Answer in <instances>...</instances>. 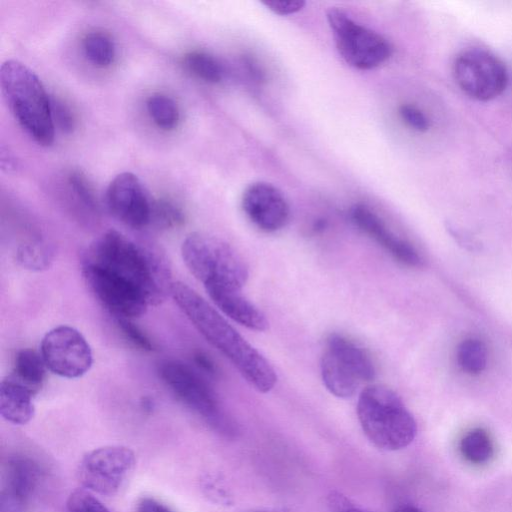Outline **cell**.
I'll return each instance as SVG.
<instances>
[{
    "label": "cell",
    "mask_w": 512,
    "mask_h": 512,
    "mask_svg": "<svg viewBox=\"0 0 512 512\" xmlns=\"http://www.w3.org/2000/svg\"><path fill=\"white\" fill-rule=\"evenodd\" d=\"M320 371L327 390L338 398L352 397L360 384L376 376L367 351L341 334H331L321 357Z\"/></svg>",
    "instance_id": "cell-6"
},
{
    "label": "cell",
    "mask_w": 512,
    "mask_h": 512,
    "mask_svg": "<svg viewBox=\"0 0 512 512\" xmlns=\"http://www.w3.org/2000/svg\"><path fill=\"white\" fill-rule=\"evenodd\" d=\"M158 375L172 394L186 407L217 428L228 429L216 395L200 372L178 360H164Z\"/></svg>",
    "instance_id": "cell-8"
},
{
    "label": "cell",
    "mask_w": 512,
    "mask_h": 512,
    "mask_svg": "<svg viewBox=\"0 0 512 512\" xmlns=\"http://www.w3.org/2000/svg\"><path fill=\"white\" fill-rule=\"evenodd\" d=\"M82 274L96 299L116 319L140 317L150 306L139 289L110 273L82 264Z\"/></svg>",
    "instance_id": "cell-12"
},
{
    "label": "cell",
    "mask_w": 512,
    "mask_h": 512,
    "mask_svg": "<svg viewBox=\"0 0 512 512\" xmlns=\"http://www.w3.org/2000/svg\"><path fill=\"white\" fill-rule=\"evenodd\" d=\"M116 323L125 339L137 349L148 352L154 349L153 341L132 319L117 318Z\"/></svg>",
    "instance_id": "cell-27"
},
{
    "label": "cell",
    "mask_w": 512,
    "mask_h": 512,
    "mask_svg": "<svg viewBox=\"0 0 512 512\" xmlns=\"http://www.w3.org/2000/svg\"><path fill=\"white\" fill-rule=\"evenodd\" d=\"M52 116L54 123L66 133L73 131L75 120L71 110L62 101L51 99Z\"/></svg>",
    "instance_id": "cell-30"
},
{
    "label": "cell",
    "mask_w": 512,
    "mask_h": 512,
    "mask_svg": "<svg viewBox=\"0 0 512 512\" xmlns=\"http://www.w3.org/2000/svg\"><path fill=\"white\" fill-rule=\"evenodd\" d=\"M136 512H173L164 504L153 498H143L137 505Z\"/></svg>",
    "instance_id": "cell-34"
},
{
    "label": "cell",
    "mask_w": 512,
    "mask_h": 512,
    "mask_svg": "<svg viewBox=\"0 0 512 512\" xmlns=\"http://www.w3.org/2000/svg\"><path fill=\"white\" fill-rule=\"evenodd\" d=\"M147 110L154 123L165 130L177 126L180 113L175 101L164 94H153L147 100Z\"/></svg>",
    "instance_id": "cell-23"
},
{
    "label": "cell",
    "mask_w": 512,
    "mask_h": 512,
    "mask_svg": "<svg viewBox=\"0 0 512 512\" xmlns=\"http://www.w3.org/2000/svg\"><path fill=\"white\" fill-rule=\"evenodd\" d=\"M183 62L190 72L206 82L217 83L223 77V69L220 63L206 52H189L185 55Z\"/></svg>",
    "instance_id": "cell-24"
},
{
    "label": "cell",
    "mask_w": 512,
    "mask_h": 512,
    "mask_svg": "<svg viewBox=\"0 0 512 512\" xmlns=\"http://www.w3.org/2000/svg\"><path fill=\"white\" fill-rule=\"evenodd\" d=\"M242 208L248 219L264 232H276L286 226L290 217L289 205L273 185L256 182L242 196Z\"/></svg>",
    "instance_id": "cell-14"
},
{
    "label": "cell",
    "mask_w": 512,
    "mask_h": 512,
    "mask_svg": "<svg viewBox=\"0 0 512 512\" xmlns=\"http://www.w3.org/2000/svg\"><path fill=\"white\" fill-rule=\"evenodd\" d=\"M194 363L197 368L209 376H215L217 373V367L210 357L203 352H196L194 354Z\"/></svg>",
    "instance_id": "cell-33"
},
{
    "label": "cell",
    "mask_w": 512,
    "mask_h": 512,
    "mask_svg": "<svg viewBox=\"0 0 512 512\" xmlns=\"http://www.w3.org/2000/svg\"><path fill=\"white\" fill-rule=\"evenodd\" d=\"M327 20L337 50L350 66L361 70L373 69L391 56L392 46L384 37L358 24L341 9L330 8Z\"/></svg>",
    "instance_id": "cell-7"
},
{
    "label": "cell",
    "mask_w": 512,
    "mask_h": 512,
    "mask_svg": "<svg viewBox=\"0 0 512 512\" xmlns=\"http://www.w3.org/2000/svg\"><path fill=\"white\" fill-rule=\"evenodd\" d=\"M357 415L367 438L383 450L405 448L417 433L415 419L401 398L382 385H370L361 391Z\"/></svg>",
    "instance_id": "cell-4"
},
{
    "label": "cell",
    "mask_w": 512,
    "mask_h": 512,
    "mask_svg": "<svg viewBox=\"0 0 512 512\" xmlns=\"http://www.w3.org/2000/svg\"><path fill=\"white\" fill-rule=\"evenodd\" d=\"M69 184L74 191L76 197L89 209L92 211L98 210V202L95 197V193L84 177L80 172H72L69 176Z\"/></svg>",
    "instance_id": "cell-28"
},
{
    "label": "cell",
    "mask_w": 512,
    "mask_h": 512,
    "mask_svg": "<svg viewBox=\"0 0 512 512\" xmlns=\"http://www.w3.org/2000/svg\"><path fill=\"white\" fill-rule=\"evenodd\" d=\"M399 114L402 120L411 128L419 132H425L430 127L427 116L416 106L403 104L399 107Z\"/></svg>",
    "instance_id": "cell-29"
},
{
    "label": "cell",
    "mask_w": 512,
    "mask_h": 512,
    "mask_svg": "<svg viewBox=\"0 0 512 512\" xmlns=\"http://www.w3.org/2000/svg\"><path fill=\"white\" fill-rule=\"evenodd\" d=\"M350 218L361 231L382 246L398 262L410 267L423 265V259L416 248L391 231L369 207L362 204L354 205L350 210Z\"/></svg>",
    "instance_id": "cell-15"
},
{
    "label": "cell",
    "mask_w": 512,
    "mask_h": 512,
    "mask_svg": "<svg viewBox=\"0 0 512 512\" xmlns=\"http://www.w3.org/2000/svg\"><path fill=\"white\" fill-rule=\"evenodd\" d=\"M456 355L460 368L470 375L482 373L487 366V348L480 339L463 340L457 348Z\"/></svg>",
    "instance_id": "cell-21"
},
{
    "label": "cell",
    "mask_w": 512,
    "mask_h": 512,
    "mask_svg": "<svg viewBox=\"0 0 512 512\" xmlns=\"http://www.w3.org/2000/svg\"><path fill=\"white\" fill-rule=\"evenodd\" d=\"M171 296L199 333L238 370L257 391L267 393L277 382L269 361L195 290L174 282Z\"/></svg>",
    "instance_id": "cell-1"
},
{
    "label": "cell",
    "mask_w": 512,
    "mask_h": 512,
    "mask_svg": "<svg viewBox=\"0 0 512 512\" xmlns=\"http://www.w3.org/2000/svg\"><path fill=\"white\" fill-rule=\"evenodd\" d=\"M152 203L139 178L131 172L116 175L106 191L111 214L132 229L151 223Z\"/></svg>",
    "instance_id": "cell-13"
},
{
    "label": "cell",
    "mask_w": 512,
    "mask_h": 512,
    "mask_svg": "<svg viewBox=\"0 0 512 512\" xmlns=\"http://www.w3.org/2000/svg\"><path fill=\"white\" fill-rule=\"evenodd\" d=\"M46 370L41 353L31 348H24L15 356L11 375L36 394L45 379Z\"/></svg>",
    "instance_id": "cell-19"
},
{
    "label": "cell",
    "mask_w": 512,
    "mask_h": 512,
    "mask_svg": "<svg viewBox=\"0 0 512 512\" xmlns=\"http://www.w3.org/2000/svg\"><path fill=\"white\" fill-rule=\"evenodd\" d=\"M40 353L47 369L68 379L79 378L92 366V350L85 337L75 328L60 325L42 338Z\"/></svg>",
    "instance_id": "cell-11"
},
{
    "label": "cell",
    "mask_w": 512,
    "mask_h": 512,
    "mask_svg": "<svg viewBox=\"0 0 512 512\" xmlns=\"http://www.w3.org/2000/svg\"><path fill=\"white\" fill-rule=\"evenodd\" d=\"M206 291L214 304L238 324L255 331L268 328L265 314L243 295L242 290L207 288Z\"/></svg>",
    "instance_id": "cell-16"
},
{
    "label": "cell",
    "mask_w": 512,
    "mask_h": 512,
    "mask_svg": "<svg viewBox=\"0 0 512 512\" xmlns=\"http://www.w3.org/2000/svg\"><path fill=\"white\" fill-rule=\"evenodd\" d=\"M82 264L136 287L150 305H157L171 295L174 282L165 257L157 249L137 243L117 230H108L98 237L85 252Z\"/></svg>",
    "instance_id": "cell-2"
},
{
    "label": "cell",
    "mask_w": 512,
    "mask_h": 512,
    "mask_svg": "<svg viewBox=\"0 0 512 512\" xmlns=\"http://www.w3.org/2000/svg\"><path fill=\"white\" fill-rule=\"evenodd\" d=\"M342 512H365V511H362V510H359V509H354V508H348V509H345Z\"/></svg>",
    "instance_id": "cell-36"
},
{
    "label": "cell",
    "mask_w": 512,
    "mask_h": 512,
    "mask_svg": "<svg viewBox=\"0 0 512 512\" xmlns=\"http://www.w3.org/2000/svg\"><path fill=\"white\" fill-rule=\"evenodd\" d=\"M34 392L11 374L0 383V413L10 423L24 425L34 416Z\"/></svg>",
    "instance_id": "cell-17"
},
{
    "label": "cell",
    "mask_w": 512,
    "mask_h": 512,
    "mask_svg": "<svg viewBox=\"0 0 512 512\" xmlns=\"http://www.w3.org/2000/svg\"><path fill=\"white\" fill-rule=\"evenodd\" d=\"M3 97L18 124L39 145L54 141L55 124L49 98L38 76L17 60H7L0 69Z\"/></svg>",
    "instance_id": "cell-3"
},
{
    "label": "cell",
    "mask_w": 512,
    "mask_h": 512,
    "mask_svg": "<svg viewBox=\"0 0 512 512\" xmlns=\"http://www.w3.org/2000/svg\"><path fill=\"white\" fill-rule=\"evenodd\" d=\"M462 457L473 465L488 463L494 456V443L484 428H474L463 435L459 443Z\"/></svg>",
    "instance_id": "cell-20"
},
{
    "label": "cell",
    "mask_w": 512,
    "mask_h": 512,
    "mask_svg": "<svg viewBox=\"0 0 512 512\" xmlns=\"http://www.w3.org/2000/svg\"><path fill=\"white\" fill-rule=\"evenodd\" d=\"M396 512H422V511L414 506L406 505V506L400 507Z\"/></svg>",
    "instance_id": "cell-35"
},
{
    "label": "cell",
    "mask_w": 512,
    "mask_h": 512,
    "mask_svg": "<svg viewBox=\"0 0 512 512\" xmlns=\"http://www.w3.org/2000/svg\"><path fill=\"white\" fill-rule=\"evenodd\" d=\"M151 222L161 228L177 227L184 222V214L173 202L158 200L152 203Z\"/></svg>",
    "instance_id": "cell-25"
},
{
    "label": "cell",
    "mask_w": 512,
    "mask_h": 512,
    "mask_svg": "<svg viewBox=\"0 0 512 512\" xmlns=\"http://www.w3.org/2000/svg\"><path fill=\"white\" fill-rule=\"evenodd\" d=\"M5 477L3 489L28 499L38 482L39 470L31 459L18 456L8 462Z\"/></svg>",
    "instance_id": "cell-18"
},
{
    "label": "cell",
    "mask_w": 512,
    "mask_h": 512,
    "mask_svg": "<svg viewBox=\"0 0 512 512\" xmlns=\"http://www.w3.org/2000/svg\"><path fill=\"white\" fill-rule=\"evenodd\" d=\"M87 59L95 66L107 67L115 58V46L111 38L102 32L88 33L83 39Z\"/></svg>",
    "instance_id": "cell-22"
},
{
    "label": "cell",
    "mask_w": 512,
    "mask_h": 512,
    "mask_svg": "<svg viewBox=\"0 0 512 512\" xmlns=\"http://www.w3.org/2000/svg\"><path fill=\"white\" fill-rule=\"evenodd\" d=\"M453 74L461 90L480 101L499 96L508 82L504 63L493 53L480 48L462 51L455 59Z\"/></svg>",
    "instance_id": "cell-9"
},
{
    "label": "cell",
    "mask_w": 512,
    "mask_h": 512,
    "mask_svg": "<svg viewBox=\"0 0 512 512\" xmlns=\"http://www.w3.org/2000/svg\"><path fill=\"white\" fill-rule=\"evenodd\" d=\"M26 498L2 489L0 494V512H26Z\"/></svg>",
    "instance_id": "cell-31"
},
{
    "label": "cell",
    "mask_w": 512,
    "mask_h": 512,
    "mask_svg": "<svg viewBox=\"0 0 512 512\" xmlns=\"http://www.w3.org/2000/svg\"><path fill=\"white\" fill-rule=\"evenodd\" d=\"M262 3L273 13L282 16L294 14L305 5V2L302 0H266Z\"/></svg>",
    "instance_id": "cell-32"
},
{
    "label": "cell",
    "mask_w": 512,
    "mask_h": 512,
    "mask_svg": "<svg viewBox=\"0 0 512 512\" xmlns=\"http://www.w3.org/2000/svg\"><path fill=\"white\" fill-rule=\"evenodd\" d=\"M135 466V454L126 446L110 445L88 452L80 462L78 478L88 490L116 494Z\"/></svg>",
    "instance_id": "cell-10"
},
{
    "label": "cell",
    "mask_w": 512,
    "mask_h": 512,
    "mask_svg": "<svg viewBox=\"0 0 512 512\" xmlns=\"http://www.w3.org/2000/svg\"><path fill=\"white\" fill-rule=\"evenodd\" d=\"M181 254L190 272L207 288L242 290L248 269L242 257L225 241L195 232L182 243Z\"/></svg>",
    "instance_id": "cell-5"
},
{
    "label": "cell",
    "mask_w": 512,
    "mask_h": 512,
    "mask_svg": "<svg viewBox=\"0 0 512 512\" xmlns=\"http://www.w3.org/2000/svg\"><path fill=\"white\" fill-rule=\"evenodd\" d=\"M69 512H110L90 491H73L67 501Z\"/></svg>",
    "instance_id": "cell-26"
}]
</instances>
